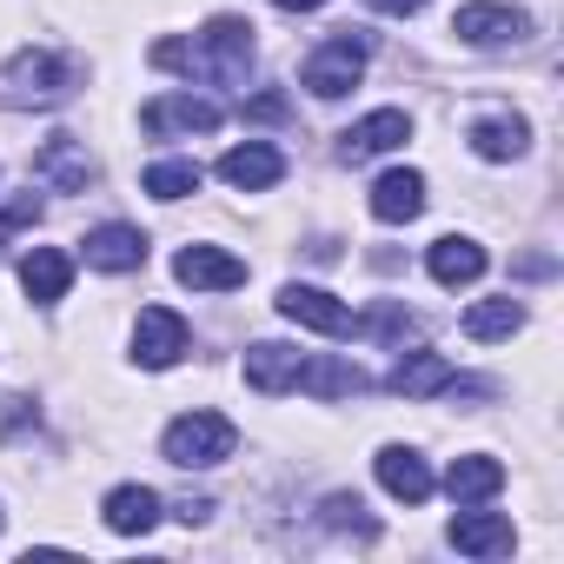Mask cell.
I'll return each mask as SVG.
<instances>
[{"mask_svg": "<svg viewBox=\"0 0 564 564\" xmlns=\"http://www.w3.org/2000/svg\"><path fill=\"white\" fill-rule=\"evenodd\" d=\"M452 34H458L465 47H505V41H524L531 21H524L518 8H498V0H471V8L452 14Z\"/></svg>", "mask_w": 564, "mask_h": 564, "instance_id": "obj_11", "label": "cell"}, {"mask_svg": "<svg viewBox=\"0 0 564 564\" xmlns=\"http://www.w3.org/2000/svg\"><path fill=\"white\" fill-rule=\"evenodd\" d=\"M173 511H180V518H186V524H206V518H213V498H180V505H173Z\"/></svg>", "mask_w": 564, "mask_h": 564, "instance_id": "obj_32", "label": "cell"}, {"mask_svg": "<svg viewBox=\"0 0 564 564\" xmlns=\"http://www.w3.org/2000/svg\"><path fill=\"white\" fill-rule=\"evenodd\" d=\"M386 386H392L399 399H432V392L452 386V359H445V352H405V359L386 372Z\"/></svg>", "mask_w": 564, "mask_h": 564, "instance_id": "obj_21", "label": "cell"}, {"mask_svg": "<svg viewBox=\"0 0 564 564\" xmlns=\"http://www.w3.org/2000/svg\"><path fill=\"white\" fill-rule=\"evenodd\" d=\"M153 67L166 74H186V80H213V87H239L246 67H252V28L239 14H219L199 28V41H160L153 47Z\"/></svg>", "mask_w": 564, "mask_h": 564, "instance_id": "obj_1", "label": "cell"}, {"mask_svg": "<svg viewBox=\"0 0 564 564\" xmlns=\"http://www.w3.org/2000/svg\"><path fill=\"white\" fill-rule=\"evenodd\" d=\"M425 265H432V279L438 286H471V279H485V246L478 239H458V232H445V239H432V252H425Z\"/></svg>", "mask_w": 564, "mask_h": 564, "instance_id": "obj_20", "label": "cell"}, {"mask_svg": "<svg viewBox=\"0 0 564 564\" xmlns=\"http://www.w3.org/2000/svg\"><path fill=\"white\" fill-rule=\"evenodd\" d=\"M232 445H239V432H232V419H219V412H180V419L166 425V438H160L166 465H180V471H213V465L232 458Z\"/></svg>", "mask_w": 564, "mask_h": 564, "instance_id": "obj_3", "label": "cell"}, {"mask_svg": "<svg viewBox=\"0 0 564 564\" xmlns=\"http://www.w3.org/2000/svg\"><path fill=\"white\" fill-rule=\"evenodd\" d=\"M21 286H28L34 306H61L67 286H74V259H67L61 246H34V252L21 259Z\"/></svg>", "mask_w": 564, "mask_h": 564, "instance_id": "obj_16", "label": "cell"}, {"mask_svg": "<svg viewBox=\"0 0 564 564\" xmlns=\"http://www.w3.org/2000/svg\"><path fill=\"white\" fill-rule=\"evenodd\" d=\"M300 386H306L313 399H346V392H366L372 379H366L352 359H306V366H300Z\"/></svg>", "mask_w": 564, "mask_h": 564, "instance_id": "obj_24", "label": "cell"}, {"mask_svg": "<svg viewBox=\"0 0 564 564\" xmlns=\"http://www.w3.org/2000/svg\"><path fill=\"white\" fill-rule=\"evenodd\" d=\"M80 252H87L94 272H140V265H147V232L107 219V226H94V232L80 239Z\"/></svg>", "mask_w": 564, "mask_h": 564, "instance_id": "obj_12", "label": "cell"}, {"mask_svg": "<svg viewBox=\"0 0 564 564\" xmlns=\"http://www.w3.org/2000/svg\"><path fill=\"white\" fill-rule=\"evenodd\" d=\"M279 313H286L293 326L319 333V339H346L352 333V306L333 300L326 286H279Z\"/></svg>", "mask_w": 564, "mask_h": 564, "instance_id": "obj_7", "label": "cell"}, {"mask_svg": "<svg viewBox=\"0 0 564 564\" xmlns=\"http://www.w3.org/2000/svg\"><path fill=\"white\" fill-rule=\"evenodd\" d=\"M293 107H286V94H252L246 100V120H286Z\"/></svg>", "mask_w": 564, "mask_h": 564, "instance_id": "obj_30", "label": "cell"}, {"mask_svg": "<svg viewBox=\"0 0 564 564\" xmlns=\"http://www.w3.org/2000/svg\"><path fill=\"white\" fill-rule=\"evenodd\" d=\"M524 147H531V127H524L518 113H491V120L471 127V153H478V160H518Z\"/></svg>", "mask_w": 564, "mask_h": 564, "instance_id": "obj_23", "label": "cell"}, {"mask_svg": "<svg viewBox=\"0 0 564 564\" xmlns=\"http://www.w3.org/2000/svg\"><path fill=\"white\" fill-rule=\"evenodd\" d=\"M379 485H386L399 505H425L438 478H432V465H425L412 445H386V452H379Z\"/></svg>", "mask_w": 564, "mask_h": 564, "instance_id": "obj_17", "label": "cell"}, {"mask_svg": "<svg viewBox=\"0 0 564 564\" xmlns=\"http://www.w3.org/2000/svg\"><path fill=\"white\" fill-rule=\"evenodd\" d=\"M300 366H306V352L279 346V339H265V346H246V386H252V392H265V399L293 392V386H300Z\"/></svg>", "mask_w": 564, "mask_h": 564, "instance_id": "obj_14", "label": "cell"}, {"mask_svg": "<svg viewBox=\"0 0 564 564\" xmlns=\"http://www.w3.org/2000/svg\"><path fill=\"white\" fill-rule=\"evenodd\" d=\"M34 180L54 186V193H87V186H94V153H87V140H74V133L41 140V153H34Z\"/></svg>", "mask_w": 564, "mask_h": 564, "instance_id": "obj_8", "label": "cell"}, {"mask_svg": "<svg viewBox=\"0 0 564 564\" xmlns=\"http://www.w3.org/2000/svg\"><path fill=\"white\" fill-rule=\"evenodd\" d=\"M352 333H372V339H405V333H419V319L405 313V300H386V306H372L366 319H352Z\"/></svg>", "mask_w": 564, "mask_h": 564, "instance_id": "obj_27", "label": "cell"}, {"mask_svg": "<svg viewBox=\"0 0 564 564\" xmlns=\"http://www.w3.org/2000/svg\"><path fill=\"white\" fill-rule=\"evenodd\" d=\"M226 113L213 107V100H199V94H160V100H147L140 107V127L153 133V140H180V133H213Z\"/></svg>", "mask_w": 564, "mask_h": 564, "instance_id": "obj_5", "label": "cell"}, {"mask_svg": "<svg viewBox=\"0 0 564 564\" xmlns=\"http://www.w3.org/2000/svg\"><path fill=\"white\" fill-rule=\"evenodd\" d=\"M359 74H366V34H352V28H339L326 47H313V61L300 67L306 94H319V100L352 94V87H359Z\"/></svg>", "mask_w": 564, "mask_h": 564, "instance_id": "obj_4", "label": "cell"}, {"mask_svg": "<svg viewBox=\"0 0 564 564\" xmlns=\"http://www.w3.org/2000/svg\"><path fill=\"white\" fill-rule=\"evenodd\" d=\"M326 524H333V531H352V538H366V544L379 538V524L366 518V505H359L352 491H333V498H326Z\"/></svg>", "mask_w": 564, "mask_h": 564, "instance_id": "obj_28", "label": "cell"}, {"mask_svg": "<svg viewBox=\"0 0 564 564\" xmlns=\"http://www.w3.org/2000/svg\"><path fill=\"white\" fill-rule=\"evenodd\" d=\"M100 518H107V531H120V538H147V531L160 524V491H147V485H113L107 505H100Z\"/></svg>", "mask_w": 564, "mask_h": 564, "instance_id": "obj_18", "label": "cell"}, {"mask_svg": "<svg viewBox=\"0 0 564 564\" xmlns=\"http://www.w3.org/2000/svg\"><path fill=\"white\" fill-rule=\"evenodd\" d=\"M173 279L193 293H232V286H246V259H232L226 246H180Z\"/></svg>", "mask_w": 564, "mask_h": 564, "instance_id": "obj_9", "label": "cell"}, {"mask_svg": "<svg viewBox=\"0 0 564 564\" xmlns=\"http://www.w3.org/2000/svg\"><path fill=\"white\" fill-rule=\"evenodd\" d=\"M419 213H425V173H412V166L379 173V186H372V219H386V226H412Z\"/></svg>", "mask_w": 564, "mask_h": 564, "instance_id": "obj_15", "label": "cell"}, {"mask_svg": "<svg viewBox=\"0 0 564 564\" xmlns=\"http://www.w3.org/2000/svg\"><path fill=\"white\" fill-rule=\"evenodd\" d=\"M452 544H458L465 557H505V551L518 544V531H511V518H498V511H458V518H452Z\"/></svg>", "mask_w": 564, "mask_h": 564, "instance_id": "obj_19", "label": "cell"}, {"mask_svg": "<svg viewBox=\"0 0 564 564\" xmlns=\"http://www.w3.org/2000/svg\"><path fill=\"white\" fill-rule=\"evenodd\" d=\"M140 186H147L153 199H166V206H173V199L199 193V166H193V160H160V166H147V180H140Z\"/></svg>", "mask_w": 564, "mask_h": 564, "instance_id": "obj_26", "label": "cell"}, {"mask_svg": "<svg viewBox=\"0 0 564 564\" xmlns=\"http://www.w3.org/2000/svg\"><path fill=\"white\" fill-rule=\"evenodd\" d=\"M524 326V306L505 293V300H478L471 313H465V339H511Z\"/></svg>", "mask_w": 564, "mask_h": 564, "instance_id": "obj_25", "label": "cell"}, {"mask_svg": "<svg viewBox=\"0 0 564 564\" xmlns=\"http://www.w3.org/2000/svg\"><path fill=\"white\" fill-rule=\"evenodd\" d=\"M425 0H372V14H392V21H412Z\"/></svg>", "mask_w": 564, "mask_h": 564, "instance_id": "obj_31", "label": "cell"}, {"mask_svg": "<svg viewBox=\"0 0 564 564\" xmlns=\"http://www.w3.org/2000/svg\"><path fill=\"white\" fill-rule=\"evenodd\" d=\"M74 87H80V61L47 47H28L0 67V107H61L74 100Z\"/></svg>", "mask_w": 564, "mask_h": 564, "instance_id": "obj_2", "label": "cell"}, {"mask_svg": "<svg viewBox=\"0 0 564 564\" xmlns=\"http://www.w3.org/2000/svg\"><path fill=\"white\" fill-rule=\"evenodd\" d=\"M34 219H41V199H34V193H21V199L0 206V232H21V226H34Z\"/></svg>", "mask_w": 564, "mask_h": 564, "instance_id": "obj_29", "label": "cell"}, {"mask_svg": "<svg viewBox=\"0 0 564 564\" xmlns=\"http://www.w3.org/2000/svg\"><path fill=\"white\" fill-rule=\"evenodd\" d=\"M272 8H279V14H319L326 0H272Z\"/></svg>", "mask_w": 564, "mask_h": 564, "instance_id": "obj_33", "label": "cell"}, {"mask_svg": "<svg viewBox=\"0 0 564 564\" xmlns=\"http://www.w3.org/2000/svg\"><path fill=\"white\" fill-rule=\"evenodd\" d=\"M405 140H412V120H405L399 107H379V113H366L359 127L339 133V160H346V166H366V160H379V153H392V147H405Z\"/></svg>", "mask_w": 564, "mask_h": 564, "instance_id": "obj_10", "label": "cell"}, {"mask_svg": "<svg viewBox=\"0 0 564 564\" xmlns=\"http://www.w3.org/2000/svg\"><path fill=\"white\" fill-rule=\"evenodd\" d=\"M186 319L173 313V306H147L140 319H133V359L147 366V372H166V366H180V352H186Z\"/></svg>", "mask_w": 564, "mask_h": 564, "instance_id": "obj_6", "label": "cell"}, {"mask_svg": "<svg viewBox=\"0 0 564 564\" xmlns=\"http://www.w3.org/2000/svg\"><path fill=\"white\" fill-rule=\"evenodd\" d=\"M498 485H505V465H498L491 452H465V458H452V471H445L452 505H485Z\"/></svg>", "mask_w": 564, "mask_h": 564, "instance_id": "obj_22", "label": "cell"}, {"mask_svg": "<svg viewBox=\"0 0 564 564\" xmlns=\"http://www.w3.org/2000/svg\"><path fill=\"white\" fill-rule=\"evenodd\" d=\"M219 180L239 186V193H265V186L286 180V153L265 147V140H246V147H232V153L219 160Z\"/></svg>", "mask_w": 564, "mask_h": 564, "instance_id": "obj_13", "label": "cell"}]
</instances>
